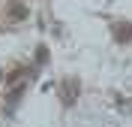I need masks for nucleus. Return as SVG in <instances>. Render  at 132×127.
<instances>
[{
    "mask_svg": "<svg viewBox=\"0 0 132 127\" xmlns=\"http://www.w3.org/2000/svg\"><path fill=\"white\" fill-rule=\"evenodd\" d=\"M111 34H114V39L120 42V45H126V42H132V24L129 21H117V24L111 27Z\"/></svg>",
    "mask_w": 132,
    "mask_h": 127,
    "instance_id": "nucleus-3",
    "label": "nucleus"
},
{
    "mask_svg": "<svg viewBox=\"0 0 132 127\" xmlns=\"http://www.w3.org/2000/svg\"><path fill=\"white\" fill-rule=\"evenodd\" d=\"M36 61H39V64H45V61H48V49H45V45H39V49H36Z\"/></svg>",
    "mask_w": 132,
    "mask_h": 127,
    "instance_id": "nucleus-6",
    "label": "nucleus"
},
{
    "mask_svg": "<svg viewBox=\"0 0 132 127\" xmlns=\"http://www.w3.org/2000/svg\"><path fill=\"white\" fill-rule=\"evenodd\" d=\"M78 94H81V79L78 76H66L60 82V100H63V106H75Z\"/></svg>",
    "mask_w": 132,
    "mask_h": 127,
    "instance_id": "nucleus-1",
    "label": "nucleus"
},
{
    "mask_svg": "<svg viewBox=\"0 0 132 127\" xmlns=\"http://www.w3.org/2000/svg\"><path fill=\"white\" fill-rule=\"evenodd\" d=\"M21 94H24V85H18V88H12V94H9L6 100H9V103H15L18 97H21Z\"/></svg>",
    "mask_w": 132,
    "mask_h": 127,
    "instance_id": "nucleus-5",
    "label": "nucleus"
},
{
    "mask_svg": "<svg viewBox=\"0 0 132 127\" xmlns=\"http://www.w3.org/2000/svg\"><path fill=\"white\" fill-rule=\"evenodd\" d=\"M0 82H3V70H0Z\"/></svg>",
    "mask_w": 132,
    "mask_h": 127,
    "instance_id": "nucleus-7",
    "label": "nucleus"
},
{
    "mask_svg": "<svg viewBox=\"0 0 132 127\" xmlns=\"http://www.w3.org/2000/svg\"><path fill=\"white\" fill-rule=\"evenodd\" d=\"M6 15L12 18V21H24V18L30 15V6L21 3V0H9L6 3Z\"/></svg>",
    "mask_w": 132,
    "mask_h": 127,
    "instance_id": "nucleus-2",
    "label": "nucleus"
},
{
    "mask_svg": "<svg viewBox=\"0 0 132 127\" xmlns=\"http://www.w3.org/2000/svg\"><path fill=\"white\" fill-rule=\"evenodd\" d=\"M21 76H24V67L12 70V73H9V76H6V82H12V85H15V82H21Z\"/></svg>",
    "mask_w": 132,
    "mask_h": 127,
    "instance_id": "nucleus-4",
    "label": "nucleus"
}]
</instances>
